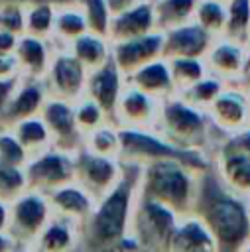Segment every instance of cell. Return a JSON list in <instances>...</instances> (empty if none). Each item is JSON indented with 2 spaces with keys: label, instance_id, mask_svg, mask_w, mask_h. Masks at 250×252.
Masks as SVG:
<instances>
[{
  "label": "cell",
  "instance_id": "obj_1",
  "mask_svg": "<svg viewBox=\"0 0 250 252\" xmlns=\"http://www.w3.org/2000/svg\"><path fill=\"white\" fill-rule=\"evenodd\" d=\"M122 163L124 173L120 181L96 201L89 219L79 226L81 252H138L130 236V222L142 165L130 161Z\"/></svg>",
  "mask_w": 250,
  "mask_h": 252
},
{
  "label": "cell",
  "instance_id": "obj_2",
  "mask_svg": "<svg viewBox=\"0 0 250 252\" xmlns=\"http://www.w3.org/2000/svg\"><path fill=\"white\" fill-rule=\"evenodd\" d=\"M193 215L199 217L215 238L217 252H242L250 242L248 199L236 195L211 169L199 177Z\"/></svg>",
  "mask_w": 250,
  "mask_h": 252
},
{
  "label": "cell",
  "instance_id": "obj_3",
  "mask_svg": "<svg viewBox=\"0 0 250 252\" xmlns=\"http://www.w3.org/2000/svg\"><path fill=\"white\" fill-rule=\"evenodd\" d=\"M201 173L203 171L179 159H154L142 163L138 197L161 203L177 217H189L195 209Z\"/></svg>",
  "mask_w": 250,
  "mask_h": 252
},
{
  "label": "cell",
  "instance_id": "obj_4",
  "mask_svg": "<svg viewBox=\"0 0 250 252\" xmlns=\"http://www.w3.org/2000/svg\"><path fill=\"white\" fill-rule=\"evenodd\" d=\"M165 142L189 152H203L211 158V150L219 138H215L213 122L205 108H199L179 94L163 98L154 128Z\"/></svg>",
  "mask_w": 250,
  "mask_h": 252
},
{
  "label": "cell",
  "instance_id": "obj_5",
  "mask_svg": "<svg viewBox=\"0 0 250 252\" xmlns=\"http://www.w3.org/2000/svg\"><path fill=\"white\" fill-rule=\"evenodd\" d=\"M120 130V159L130 163H148L154 159H179L197 171L213 167L211 158L203 152H189L171 146L152 128H118Z\"/></svg>",
  "mask_w": 250,
  "mask_h": 252
},
{
  "label": "cell",
  "instance_id": "obj_6",
  "mask_svg": "<svg viewBox=\"0 0 250 252\" xmlns=\"http://www.w3.org/2000/svg\"><path fill=\"white\" fill-rule=\"evenodd\" d=\"M181 217L161 203L136 197L130 236L138 246V252H167L169 240Z\"/></svg>",
  "mask_w": 250,
  "mask_h": 252
},
{
  "label": "cell",
  "instance_id": "obj_7",
  "mask_svg": "<svg viewBox=\"0 0 250 252\" xmlns=\"http://www.w3.org/2000/svg\"><path fill=\"white\" fill-rule=\"evenodd\" d=\"M47 197L39 191L28 189L12 203H8V226L6 234L12 242L31 244L41 232L45 222L51 219Z\"/></svg>",
  "mask_w": 250,
  "mask_h": 252
},
{
  "label": "cell",
  "instance_id": "obj_8",
  "mask_svg": "<svg viewBox=\"0 0 250 252\" xmlns=\"http://www.w3.org/2000/svg\"><path fill=\"white\" fill-rule=\"evenodd\" d=\"M24 171L28 189L47 195L49 191L75 181V159L73 154L49 148L45 152L30 156Z\"/></svg>",
  "mask_w": 250,
  "mask_h": 252
},
{
  "label": "cell",
  "instance_id": "obj_9",
  "mask_svg": "<svg viewBox=\"0 0 250 252\" xmlns=\"http://www.w3.org/2000/svg\"><path fill=\"white\" fill-rule=\"evenodd\" d=\"M75 159V181L85 187L96 201L106 195L122 177L124 163L118 158L98 156L81 148L73 154Z\"/></svg>",
  "mask_w": 250,
  "mask_h": 252
},
{
  "label": "cell",
  "instance_id": "obj_10",
  "mask_svg": "<svg viewBox=\"0 0 250 252\" xmlns=\"http://www.w3.org/2000/svg\"><path fill=\"white\" fill-rule=\"evenodd\" d=\"M87 73L89 71L69 53V49H55L49 69L43 77L47 94L75 102L85 93Z\"/></svg>",
  "mask_w": 250,
  "mask_h": 252
},
{
  "label": "cell",
  "instance_id": "obj_11",
  "mask_svg": "<svg viewBox=\"0 0 250 252\" xmlns=\"http://www.w3.org/2000/svg\"><path fill=\"white\" fill-rule=\"evenodd\" d=\"M39 116L43 118L47 130H49L51 146L55 150H61V152H67V154H75V152H79L83 148L85 136L77 126L75 106H73L71 100L47 96Z\"/></svg>",
  "mask_w": 250,
  "mask_h": 252
},
{
  "label": "cell",
  "instance_id": "obj_12",
  "mask_svg": "<svg viewBox=\"0 0 250 252\" xmlns=\"http://www.w3.org/2000/svg\"><path fill=\"white\" fill-rule=\"evenodd\" d=\"M207 114L220 136L232 134L250 124V93L238 85H224L219 96L209 104Z\"/></svg>",
  "mask_w": 250,
  "mask_h": 252
},
{
  "label": "cell",
  "instance_id": "obj_13",
  "mask_svg": "<svg viewBox=\"0 0 250 252\" xmlns=\"http://www.w3.org/2000/svg\"><path fill=\"white\" fill-rule=\"evenodd\" d=\"M159 102L161 100L142 93L140 89L124 81L112 122L118 128H154L159 112Z\"/></svg>",
  "mask_w": 250,
  "mask_h": 252
},
{
  "label": "cell",
  "instance_id": "obj_14",
  "mask_svg": "<svg viewBox=\"0 0 250 252\" xmlns=\"http://www.w3.org/2000/svg\"><path fill=\"white\" fill-rule=\"evenodd\" d=\"M161 47H163V33L150 32L140 37L110 43V59L114 61L118 71L124 77H128L142 65L161 57Z\"/></svg>",
  "mask_w": 250,
  "mask_h": 252
},
{
  "label": "cell",
  "instance_id": "obj_15",
  "mask_svg": "<svg viewBox=\"0 0 250 252\" xmlns=\"http://www.w3.org/2000/svg\"><path fill=\"white\" fill-rule=\"evenodd\" d=\"M47 89L43 81L39 79H26L18 83L14 94L6 102V106L0 110V126L12 128L20 120H26L30 116H37L43 108V102L47 100Z\"/></svg>",
  "mask_w": 250,
  "mask_h": 252
},
{
  "label": "cell",
  "instance_id": "obj_16",
  "mask_svg": "<svg viewBox=\"0 0 250 252\" xmlns=\"http://www.w3.org/2000/svg\"><path fill=\"white\" fill-rule=\"evenodd\" d=\"M213 41H215V35H211L199 24L189 22L179 28L163 32L161 57L167 61L169 59H185V57L203 59Z\"/></svg>",
  "mask_w": 250,
  "mask_h": 252
},
{
  "label": "cell",
  "instance_id": "obj_17",
  "mask_svg": "<svg viewBox=\"0 0 250 252\" xmlns=\"http://www.w3.org/2000/svg\"><path fill=\"white\" fill-rule=\"evenodd\" d=\"M244 57H246L244 43H238L220 35V37H215L203 61L209 75H215L226 85H232L240 77V71L244 67Z\"/></svg>",
  "mask_w": 250,
  "mask_h": 252
},
{
  "label": "cell",
  "instance_id": "obj_18",
  "mask_svg": "<svg viewBox=\"0 0 250 252\" xmlns=\"http://www.w3.org/2000/svg\"><path fill=\"white\" fill-rule=\"evenodd\" d=\"M124 75L118 71V67L114 65V61L110 59L108 63H104L98 69H93L87 73V81H85V96L93 98L96 104H100V108L108 114L110 122L116 110V102L120 98L122 87H124Z\"/></svg>",
  "mask_w": 250,
  "mask_h": 252
},
{
  "label": "cell",
  "instance_id": "obj_19",
  "mask_svg": "<svg viewBox=\"0 0 250 252\" xmlns=\"http://www.w3.org/2000/svg\"><path fill=\"white\" fill-rule=\"evenodd\" d=\"M211 163L217 177L222 181L224 187L234 191L236 195L250 199V158L215 146L211 152Z\"/></svg>",
  "mask_w": 250,
  "mask_h": 252
},
{
  "label": "cell",
  "instance_id": "obj_20",
  "mask_svg": "<svg viewBox=\"0 0 250 252\" xmlns=\"http://www.w3.org/2000/svg\"><path fill=\"white\" fill-rule=\"evenodd\" d=\"M47 203L53 215L69 219L73 222H77L79 226L89 219V215L93 213L96 199L85 189L81 187L77 181H71L67 185H61L53 191H49L47 195Z\"/></svg>",
  "mask_w": 250,
  "mask_h": 252
},
{
  "label": "cell",
  "instance_id": "obj_21",
  "mask_svg": "<svg viewBox=\"0 0 250 252\" xmlns=\"http://www.w3.org/2000/svg\"><path fill=\"white\" fill-rule=\"evenodd\" d=\"M150 32H157L156 30V16H154V2L142 0V2L134 4L132 8L118 12L110 18L108 41L110 43L126 41L132 37L146 35Z\"/></svg>",
  "mask_w": 250,
  "mask_h": 252
},
{
  "label": "cell",
  "instance_id": "obj_22",
  "mask_svg": "<svg viewBox=\"0 0 250 252\" xmlns=\"http://www.w3.org/2000/svg\"><path fill=\"white\" fill-rule=\"evenodd\" d=\"M53 51H55V47L49 39L22 33L18 39L16 51H14L22 77L43 81V77L49 69V63H51Z\"/></svg>",
  "mask_w": 250,
  "mask_h": 252
},
{
  "label": "cell",
  "instance_id": "obj_23",
  "mask_svg": "<svg viewBox=\"0 0 250 252\" xmlns=\"http://www.w3.org/2000/svg\"><path fill=\"white\" fill-rule=\"evenodd\" d=\"M124 79L132 87L140 89L142 93H146L157 100H163V98H169L175 94V85H173L169 61L163 57H157V59L142 65L140 69H136L134 73H130Z\"/></svg>",
  "mask_w": 250,
  "mask_h": 252
},
{
  "label": "cell",
  "instance_id": "obj_24",
  "mask_svg": "<svg viewBox=\"0 0 250 252\" xmlns=\"http://www.w3.org/2000/svg\"><path fill=\"white\" fill-rule=\"evenodd\" d=\"M31 246L35 252H77L81 246L79 224L69 219L51 215Z\"/></svg>",
  "mask_w": 250,
  "mask_h": 252
},
{
  "label": "cell",
  "instance_id": "obj_25",
  "mask_svg": "<svg viewBox=\"0 0 250 252\" xmlns=\"http://www.w3.org/2000/svg\"><path fill=\"white\" fill-rule=\"evenodd\" d=\"M167 252H217V244L205 222L199 217L189 215L179 219Z\"/></svg>",
  "mask_w": 250,
  "mask_h": 252
},
{
  "label": "cell",
  "instance_id": "obj_26",
  "mask_svg": "<svg viewBox=\"0 0 250 252\" xmlns=\"http://www.w3.org/2000/svg\"><path fill=\"white\" fill-rule=\"evenodd\" d=\"M87 32H89L87 20H85L83 10L79 8L77 0L57 6L53 35H51V39H49L55 49H67L79 35H83V33H87Z\"/></svg>",
  "mask_w": 250,
  "mask_h": 252
},
{
  "label": "cell",
  "instance_id": "obj_27",
  "mask_svg": "<svg viewBox=\"0 0 250 252\" xmlns=\"http://www.w3.org/2000/svg\"><path fill=\"white\" fill-rule=\"evenodd\" d=\"M69 53L87 69H98L104 63L110 61V41L104 35H96L93 32H87L79 35L69 47Z\"/></svg>",
  "mask_w": 250,
  "mask_h": 252
},
{
  "label": "cell",
  "instance_id": "obj_28",
  "mask_svg": "<svg viewBox=\"0 0 250 252\" xmlns=\"http://www.w3.org/2000/svg\"><path fill=\"white\" fill-rule=\"evenodd\" d=\"M197 2L199 0H154L156 30L163 33L167 30L193 22Z\"/></svg>",
  "mask_w": 250,
  "mask_h": 252
},
{
  "label": "cell",
  "instance_id": "obj_29",
  "mask_svg": "<svg viewBox=\"0 0 250 252\" xmlns=\"http://www.w3.org/2000/svg\"><path fill=\"white\" fill-rule=\"evenodd\" d=\"M14 132V136L18 138V142L26 148V152L30 156L33 154H39V152H45L51 146V136H49V130L43 122V118L37 114V116H30L26 120H20L18 124H14L10 128Z\"/></svg>",
  "mask_w": 250,
  "mask_h": 252
},
{
  "label": "cell",
  "instance_id": "obj_30",
  "mask_svg": "<svg viewBox=\"0 0 250 252\" xmlns=\"http://www.w3.org/2000/svg\"><path fill=\"white\" fill-rule=\"evenodd\" d=\"M59 4L53 2H37L24 8V33L51 39L53 26H55V12Z\"/></svg>",
  "mask_w": 250,
  "mask_h": 252
},
{
  "label": "cell",
  "instance_id": "obj_31",
  "mask_svg": "<svg viewBox=\"0 0 250 252\" xmlns=\"http://www.w3.org/2000/svg\"><path fill=\"white\" fill-rule=\"evenodd\" d=\"M222 37L244 45L250 43V0L226 2V24Z\"/></svg>",
  "mask_w": 250,
  "mask_h": 252
},
{
  "label": "cell",
  "instance_id": "obj_32",
  "mask_svg": "<svg viewBox=\"0 0 250 252\" xmlns=\"http://www.w3.org/2000/svg\"><path fill=\"white\" fill-rule=\"evenodd\" d=\"M83 148H87L89 152L98 154V156H108V158H118L120 159L122 144H120V130H118V126L114 122H106L100 128L89 132L85 136Z\"/></svg>",
  "mask_w": 250,
  "mask_h": 252
},
{
  "label": "cell",
  "instance_id": "obj_33",
  "mask_svg": "<svg viewBox=\"0 0 250 252\" xmlns=\"http://www.w3.org/2000/svg\"><path fill=\"white\" fill-rule=\"evenodd\" d=\"M193 22L207 30L211 35L220 37L226 24V2L220 0H199Z\"/></svg>",
  "mask_w": 250,
  "mask_h": 252
},
{
  "label": "cell",
  "instance_id": "obj_34",
  "mask_svg": "<svg viewBox=\"0 0 250 252\" xmlns=\"http://www.w3.org/2000/svg\"><path fill=\"white\" fill-rule=\"evenodd\" d=\"M169 69L175 85V94L195 85L199 79L207 75V67L203 59L197 57H185V59H169Z\"/></svg>",
  "mask_w": 250,
  "mask_h": 252
},
{
  "label": "cell",
  "instance_id": "obj_35",
  "mask_svg": "<svg viewBox=\"0 0 250 252\" xmlns=\"http://www.w3.org/2000/svg\"><path fill=\"white\" fill-rule=\"evenodd\" d=\"M224 81H220L219 77H215V75H205L203 79H199L195 85H191L189 89H185V91H181V93H177L181 98H185L187 102H191V104H195V106H199V108H209V104L219 96V93L224 89Z\"/></svg>",
  "mask_w": 250,
  "mask_h": 252
},
{
  "label": "cell",
  "instance_id": "obj_36",
  "mask_svg": "<svg viewBox=\"0 0 250 252\" xmlns=\"http://www.w3.org/2000/svg\"><path fill=\"white\" fill-rule=\"evenodd\" d=\"M73 106H75V120H77L79 130L83 132V136H87L89 132H93V130L100 128L102 124L110 122L108 114L100 108V104H96L93 98H89L85 94L81 98H77L73 102Z\"/></svg>",
  "mask_w": 250,
  "mask_h": 252
},
{
  "label": "cell",
  "instance_id": "obj_37",
  "mask_svg": "<svg viewBox=\"0 0 250 252\" xmlns=\"http://www.w3.org/2000/svg\"><path fill=\"white\" fill-rule=\"evenodd\" d=\"M77 4L83 10L89 32L108 37V26H110L112 14L108 10L106 0H77Z\"/></svg>",
  "mask_w": 250,
  "mask_h": 252
},
{
  "label": "cell",
  "instance_id": "obj_38",
  "mask_svg": "<svg viewBox=\"0 0 250 252\" xmlns=\"http://www.w3.org/2000/svg\"><path fill=\"white\" fill-rule=\"evenodd\" d=\"M24 191H28L24 167H16V165L0 161V201L12 203Z\"/></svg>",
  "mask_w": 250,
  "mask_h": 252
},
{
  "label": "cell",
  "instance_id": "obj_39",
  "mask_svg": "<svg viewBox=\"0 0 250 252\" xmlns=\"http://www.w3.org/2000/svg\"><path fill=\"white\" fill-rule=\"evenodd\" d=\"M28 159H30V154L18 142L14 132L10 128L0 126V161L16 165V167H24L28 163Z\"/></svg>",
  "mask_w": 250,
  "mask_h": 252
},
{
  "label": "cell",
  "instance_id": "obj_40",
  "mask_svg": "<svg viewBox=\"0 0 250 252\" xmlns=\"http://www.w3.org/2000/svg\"><path fill=\"white\" fill-rule=\"evenodd\" d=\"M215 146H220V148H226V150H232V152H238V154L250 158V124L240 128V130H236V132H232V134L220 136Z\"/></svg>",
  "mask_w": 250,
  "mask_h": 252
},
{
  "label": "cell",
  "instance_id": "obj_41",
  "mask_svg": "<svg viewBox=\"0 0 250 252\" xmlns=\"http://www.w3.org/2000/svg\"><path fill=\"white\" fill-rule=\"evenodd\" d=\"M0 30L22 35L24 33V8L22 6H0Z\"/></svg>",
  "mask_w": 250,
  "mask_h": 252
},
{
  "label": "cell",
  "instance_id": "obj_42",
  "mask_svg": "<svg viewBox=\"0 0 250 252\" xmlns=\"http://www.w3.org/2000/svg\"><path fill=\"white\" fill-rule=\"evenodd\" d=\"M22 77L16 55H0V81H10V79H18Z\"/></svg>",
  "mask_w": 250,
  "mask_h": 252
},
{
  "label": "cell",
  "instance_id": "obj_43",
  "mask_svg": "<svg viewBox=\"0 0 250 252\" xmlns=\"http://www.w3.org/2000/svg\"><path fill=\"white\" fill-rule=\"evenodd\" d=\"M18 39H20V35H18V33H12V32H6V30H0V55H12V53L16 51Z\"/></svg>",
  "mask_w": 250,
  "mask_h": 252
},
{
  "label": "cell",
  "instance_id": "obj_44",
  "mask_svg": "<svg viewBox=\"0 0 250 252\" xmlns=\"http://www.w3.org/2000/svg\"><path fill=\"white\" fill-rule=\"evenodd\" d=\"M232 85H238L240 89H244L246 93H250V43L246 45V57H244V67L240 71V77Z\"/></svg>",
  "mask_w": 250,
  "mask_h": 252
},
{
  "label": "cell",
  "instance_id": "obj_45",
  "mask_svg": "<svg viewBox=\"0 0 250 252\" xmlns=\"http://www.w3.org/2000/svg\"><path fill=\"white\" fill-rule=\"evenodd\" d=\"M37 2H53V4H67V2H75V0H0V6H31Z\"/></svg>",
  "mask_w": 250,
  "mask_h": 252
},
{
  "label": "cell",
  "instance_id": "obj_46",
  "mask_svg": "<svg viewBox=\"0 0 250 252\" xmlns=\"http://www.w3.org/2000/svg\"><path fill=\"white\" fill-rule=\"evenodd\" d=\"M138 2H142V0H106L108 10H110V14H112V16H114V14H118V12L128 10V8H132V6H134V4H138Z\"/></svg>",
  "mask_w": 250,
  "mask_h": 252
},
{
  "label": "cell",
  "instance_id": "obj_47",
  "mask_svg": "<svg viewBox=\"0 0 250 252\" xmlns=\"http://www.w3.org/2000/svg\"><path fill=\"white\" fill-rule=\"evenodd\" d=\"M8 226V203L0 201V232H6Z\"/></svg>",
  "mask_w": 250,
  "mask_h": 252
},
{
  "label": "cell",
  "instance_id": "obj_48",
  "mask_svg": "<svg viewBox=\"0 0 250 252\" xmlns=\"http://www.w3.org/2000/svg\"><path fill=\"white\" fill-rule=\"evenodd\" d=\"M8 252H35L31 244H22V242H12Z\"/></svg>",
  "mask_w": 250,
  "mask_h": 252
},
{
  "label": "cell",
  "instance_id": "obj_49",
  "mask_svg": "<svg viewBox=\"0 0 250 252\" xmlns=\"http://www.w3.org/2000/svg\"><path fill=\"white\" fill-rule=\"evenodd\" d=\"M12 246V240L6 232H0V252H8V248Z\"/></svg>",
  "mask_w": 250,
  "mask_h": 252
},
{
  "label": "cell",
  "instance_id": "obj_50",
  "mask_svg": "<svg viewBox=\"0 0 250 252\" xmlns=\"http://www.w3.org/2000/svg\"><path fill=\"white\" fill-rule=\"evenodd\" d=\"M242 252H250V242H248V246H246V248H244Z\"/></svg>",
  "mask_w": 250,
  "mask_h": 252
},
{
  "label": "cell",
  "instance_id": "obj_51",
  "mask_svg": "<svg viewBox=\"0 0 250 252\" xmlns=\"http://www.w3.org/2000/svg\"><path fill=\"white\" fill-rule=\"evenodd\" d=\"M220 2H230V0H220Z\"/></svg>",
  "mask_w": 250,
  "mask_h": 252
},
{
  "label": "cell",
  "instance_id": "obj_52",
  "mask_svg": "<svg viewBox=\"0 0 250 252\" xmlns=\"http://www.w3.org/2000/svg\"><path fill=\"white\" fill-rule=\"evenodd\" d=\"M248 209H250V199H248Z\"/></svg>",
  "mask_w": 250,
  "mask_h": 252
},
{
  "label": "cell",
  "instance_id": "obj_53",
  "mask_svg": "<svg viewBox=\"0 0 250 252\" xmlns=\"http://www.w3.org/2000/svg\"><path fill=\"white\" fill-rule=\"evenodd\" d=\"M150 2H154V0H150Z\"/></svg>",
  "mask_w": 250,
  "mask_h": 252
}]
</instances>
